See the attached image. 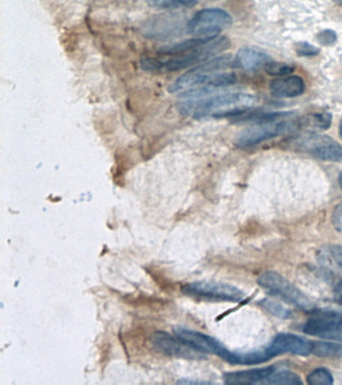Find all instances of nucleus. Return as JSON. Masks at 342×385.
<instances>
[{
	"label": "nucleus",
	"mask_w": 342,
	"mask_h": 385,
	"mask_svg": "<svg viewBox=\"0 0 342 385\" xmlns=\"http://www.w3.org/2000/svg\"><path fill=\"white\" fill-rule=\"evenodd\" d=\"M258 99L248 94H225L204 99H192L179 104L181 114L194 119L234 117L254 108Z\"/></svg>",
	"instance_id": "nucleus-1"
},
{
	"label": "nucleus",
	"mask_w": 342,
	"mask_h": 385,
	"mask_svg": "<svg viewBox=\"0 0 342 385\" xmlns=\"http://www.w3.org/2000/svg\"><path fill=\"white\" fill-rule=\"evenodd\" d=\"M231 47L227 38H205L200 44L185 51L174 54V58L166 60H158L156 58H144L142 60V67L145 70L153 72H176L193 67V65L209 60L213 56L227 51Z\"/></svg>",
	"instance_id": "nucleus-2"
},
{
	"label": "nucleus",
	"mask_w": 342,
	"mask_h": 385,
	"mask_svg": "<svg viewBox=\"0 0 342 385\" xmlns=\"http://www.w3.org/2000/svg\"><path fill=\"white\" fill-rule=\"evenodd\" d=\"M287 145L295 151L309 154L327 162H342V147L329 136L305 131L293 136Z\"/></svg>",
	"instance_id": "nucleus-3"
},
{
	"label": "nucleus",
	"mask_w": 342,
	"mask_h": 385,
	"mask_svg": "<svg viewBox=\"0 0 342 385\" xmlns=\"http://www.w3.org/2000/svg\"><path fill=\"white\" fill-rule=\"evenodd\" d=\"M298 128V120L296 119L295 115L284 119L252 124L238 133L235 145L239 148H248Z\"/></svg>",
	"instance_id": "nucleus-4"
},
{
	"label": "nucleus",
	"mask_w": 342,
	"mask_h": 385,
	"mask_svg": "<svg viewBox=\"0 0 342 385\" xmlns=\"http://www.w3.org/2000/svg\"><path fill=\"white\" fill-rule=\"evenodd\" d=\"M237 83L236 74L233 72H206L192 69L176 79L169 88L168 92H190L196 90H220L230 87Z\"/></svg>",
	"instance_id": "nucleus-5"
},
{
	"label": "nucleus",
	"mask_w": 342,
	"mask_h": 385,
	"mask_svg": "<svg viewBox=\"0 0 342 385\" xmlns=\"http://www.w3.org/2000/svg\"><path fill=\"white\" fill-rule=\"evenodd\" d=\"M257 282L269 293L283 299L303 311L311 312L316 308L314 303L305 294L276 272H264L259 276Z\"/></svg>",
	"instance_id": "nucleus-6"
},
{
	"label": "nucleus",
	"mask_w": 342,
	"mask_h": 385,
	"mask_svg": "<svg viewBox=\"0 0 342 385\" xmlns=\"http://www.w3.org/2000/svg\"><path fill=\"white\" fill-rule=\"evenodd\" d=\"M232 24V17L227 11L220 8L203 9L188 22L187 31L197 38H213Z\"/></svg>",
	"instance_id": "nucleus-7"
},
{
	"label": "nucleus",
	"mask_w": 342,
	"mask_h": 385,
	"mask_svg": "<svg viewBox=\"0 0 342 385\" xmlns=\"http://www.w3.org/2000/svg\"><path fill=\"white\" fill-rule=\"evenodd\" d=\"M303 331L312 336L342 342V316L334 311L316 312L307 319Z\"/></svg>",
	"instance_id": "nucleus-8"
},
{
	"label": "nucleus",
	"mask_w": 342,
	"mask_h": 385,
	"mask_svg": "<svg viewBox=\"0 0 342 385\" xmlns=\"http://www.w3.org/2000/svg\"><path fill=\"white\" fill-rule=\"evenodd\" d=\"M183 291L188 295L214 299V300L230 301V302H239L245 297L244 292L233 285L210 282V281L190 283L183 287Z\"/></svg>",
	"instance_id": "nucleus-9"
},
{
	"label": "nucleus",
	"mask_w": 342,
	"mask_h": 385,
	"mask_svg": "<svg viewBox=\"0 0 342 385\" xmlns=\"http://www.w3.org/2000/svg\"><path fill=\"white\" fill-rule=\"evenodd\" d=\"M174 332L178 338L197 352L217 355L223 360L227 357V348L214 337L182 327L175 328Z\"/></svg>",
	"instance_id": "nucleus-10"
},
{
	"label": "nucleus",
	"mask_w": 342,
	"mask_h": 385,
	"mask_svg": "<svg viewBox=\"0 0 342 385\" xmlns=\"http://www.w3.org/2000/svg\"><path fill=\"white\" fill-rule=\"evenodd\" d=\"M275 357L284 353L308 357L312 352V341L288 333H280L269 344Z\"/></svg>",
	"instance_id": "nucleus-11"
},
{
	"label": "nucleus",
	"mask_w": 342,
	"mask_h": 385,
	"mask_svg": "<svg viewBox=\"0 0 342 385\" xmlns=\"http://www.w3.org/2000/svg\"><path fill=\"white\" fill-rule=\"evenodd\" d=\"M154 346L160 352L169 357H183V359H197L199 352L192 350L177 336H172L166 332H157L152 339Z\"/></svg>",
	"instance_id": "nucleus-12"
},
{
	"label": "nucleus",
	"mask_w": 342,
	"mask_h": 385,
	"mask_svg": "<svg viewBox=\"0 0 342 385\" xmlns=\"http://www.w3.org/2000/svg\"><path fill=\"white\" fill-rule=\"evenodd\" d=\"M305 83L298 76L273 79L269 85L271 95L278 99H290L302 95L305 92Z\"/></svg>",
	"instance_id": "nucleus-13"
},
{
	"label": "nucleus",
	"mask_w": 342,
	"mask_h": 385,
	"mask_svg": "<svg viewBox=\"0 0 342 385\" xmlns=\"http://www.w3.org/2000/svg\"><path fill=\"white\" fill-rule=\"evenodd\" d=\"M275 372L274 366L269 368L251 369V370L235 371L224 375V382L227 384H263L266 378Z\"/></svg>",
	"instance_id": "nucleus-14"
},
{
	"label": "nucleus",
	"mask_w": 342,
	"mask_h": 385,
	"mask_svg": "<svg viewBox=\"0 0 342 385\" xmlns=\"http://www.w3.org/2000/svg\"><path fill=\"white\" fill-rule=\"evenodd\" d=\"M269 62H270V58L263 51L250 49V47H243L238 51L234 60V67L247 72H254L263 65L265 67V65Z\"/></svg>",
	"instance_id": "nucleus-15"
},
{
	"label": "nucleus",
	"mask_w": 342,
	"mask_h": 385,
	"mask_svg": "<svg viewBox=\"0 0 342 385\" xmlns=\"http://www.w3.org/2000/svg\"><path fill=\"white\" fill-rule=\"evenodd\" d=\"M332 115L330 113H316L305 115L298 120L299 128L317 129V130H327L332 126Z\"/></svg>",
	"instance_id": "nucleus-16"
},
{
	"label": "nucleus",
	"mask_w": 342,
	"mask_h": 385,
	"mask_svg": "<svg viewBox=\"0 0 342 385\" xmlns=\"http://www.w3.org/2000/svg\"><path fill=\"white\" fill-rule=\"evenodd\" d=\"M311 354L323 359H341L342 345L339 343H332V342L312 341Z\"/></svg>",
	"instance_id": "nucleus-17"
},
{
	"label": "nucleus",
	"mask_w": 342,
	"mask_h": 385,
	"mask_svg": "<svg viewBox=\"0 0 342 385\" xmlns=\"http://www.w3.org/2000/svg\"><path fill=\"white\" fill-rule=\"evenodd\" d=\"M265 384H277V385H300L302 384V380L296 373L289 370L278 371L274 372L270 377L264 380Z\"/></svg>",
	"instance_id": "nucleus-18"
},
{
	"label": "nucleus",
	"mask_w": 342,
	"mask_h": 385,
	"mask_svg": "<svg viewBox=\"0 0 342 385\" xmlns=\"http://www.w3.org/2000/svg\"><path fill=\"white\" fill-rule=\"evenodd\" d=\"M149 6L160 9L192 8L199 0H147Z\"/></svg>",
	"instance_id": "nucleus-19"
},
{
	"label": "nucleus",
	"mask_w": 342,
	"mask_h": 385,
	"mask_svg": "<svg viewBox=\"0 0 342 385\" xmlns=\"http://www.w3.org/2000/svg\"><path fill=\"white\" fill-rule=\"evenodd\" d=\"M307 384L310 385H329L334 384V377L327 369L317 368L308 375Z\"/></svg>",
	"instance_id": "nucleus-20"
},
{
	"label": "nucleus",
	"mask_w": 342,
	"mask_h": 385,
	"mask_svg": "<svg viewBox=\"0 0 342 385\" xmlns=\"http://www.w3.org/2000/svg\"><path fill=\"white\" fill-rule=\"evenodd\" d=\"M265 70L267 74L273 76H286L291 74L294 72V67L284 63H274L269 62L265 65Z\"/></svg>",
	"instance_id": "nucleus-21"
},
{
	"label": "nucleus",
	"mask_w": 342,
	"mask_h": 385,
	"mask_svg": "<svg viewBox=\"0 0 342 385\" xmlns=\"http://www.w3.org/2000/svg\"><path fill=\"white\" fill-rule=\"evenodd\" d=\"M262 307H264L269 313L273 314L274 316L279 317V318L287 319L291 316V311L287 308L281 306L279 304H276L273 301L265 299L260 302Z\"/></svg>",
	"instance_id": "nucleus-22"
},
{
	"label": "nucleus",
	"mask_w": 342,
	"mask_h": 385,
	"mask_svg": "<svg viewBox=\"0 0 342 385\" xmlns=\"http://www.w3.org/2000/svg\"><path fill=\"white\" fill-rule=\"evenodd\" d=\"M296 54L299 56H314L320 53V49L308 42H298L295 45Z\"/></svg>",
	"instance_id": "nucleus-23"
},
{
	"label": "nucleus",
	"mask_w": 342,
	"mask_h": 385,
	"mask_svg": "<svg viewBox=\"0 0 342 385\" xmlns=\"http://www.w3.org/2000/svg\"><path fill=\"white\" fill-rule=\"evenodd\" d=\"M317 40H318L319 44L329 47V45L336 42L337 35L335 31L326 29V31H321L317 35Z\"/></svg>",
	"instance_id": "nucleus-24"
},
{
	"label": "nucleus",
	"mask_w": 342,
	"mask_h": 385,
	"mask_svg": "<svg viewBox=\"0 0 342 385\" xmlns=\"http://www.w3.org/2000/svg\"><path fill=\"white\" fill-rule=\"evenodd\" d=\"M332 223L337 231L342 233V204L335 208L334 215H332Z\"/></svg>",
	"instance_id": "nucleus-25"
},
{
	"label": "nucleus",
	"mask_w": 342,
	"mask_h": 385,
	"mask_svg": "<svg viewBox=\"0 0 342 385\" xmlns=\"http://www.w3.org/2000/svg\"><path fill=\"white\" fill-rule=\"evenodd\" d=\"M329 251L335 263L342 267V246H332Z\"/></svg>",
	"instance_id": "nucleus-26"
},
{
	"label": "nucleus",
	"mask_w": 342,
	"mask_h": 385,
	"mask_svg": "<svg viewBox=\"0 0 342 385\" xmlns=\"http://www.w3.org/2000/svg\"><path fill=\"white\" fill-rule=\"evenodd\" d=\"M334 299L337 303L342 305V280L335 286Z\"/></svg>",
	"instance_id": "nucleus-27"
},
{
	"label": "nucleus",
	"mask_w": 342,
	"mask_h": 385,
	"mask_svg": "<svg viewBox=\"0 0 342 385\" xmlns=\"http://www.w3.org/2000/svg\"><path fill=\"white\" fill-rule=\"evenodd\" d=\"M339 135H341L342 139V119L341 121V124H339Z\"/></svg>",
	"instance_id": "nucleus-28"
},
{
	"label": "nucleus",
	"mask_w": 342,
	"mask_h": 385,
	"mask_svg": "<svg viewBox=\"0 0 342 385\" xmlns=\"http://www.w3.org/2000/svg\"><path fill=\"white\" fill-rule=\"evenodd\" d=\"M339 186H341V189L342 190V172L341 175H339Z\"/></svg>",
	"instance_id": "nucleus-29"
},
{
	"label": "nucleus",
	"mask_w": 342,
	"mask_h": 385,
	"mask_svg": "<svg viewBox=\"0 0 342 385\" xmlns=\"http://www.w3.org/2000/svg\"><path fill=\"white\" fill-rule=\"evenodd\" d=\"M335 1H336L337 3L339 4V6H342V0H335Z\"/></svg>",
	"instance_id": "nucleus-30"
}]
</instances>
